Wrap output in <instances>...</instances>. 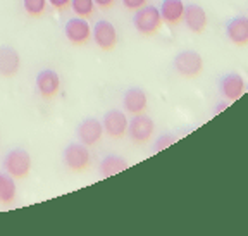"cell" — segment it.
I'll use <instances>...</instances> for the list:
<instances>
[{
	"label": "cell",
	"instance_id": "1",
	"mask_svg": "<svg viewBox=\"0 0 248 236\" xmlns=\"http://www.w3.org/2000/svg\"><path fill=\"white\" fill-rule=\"evenodd\" d=\"M133 26H135V30L138 31L140 35H145V36L157 35L160 26H162V16H160L159 7L147 4L141 9H138V11H135Z\"/></svg>",
	"mask_w": 248,
	"mask_h": 236
},
{
	"label": "cell",
	"instance_id": "2",
	"mask_svg": "<svg viewBox=\"0 0 248 236\" xmlns=\"http://www.w3.org/2000/svg\"><path fill=\"white\" fill-rule=\"evenodd\" d=\"M2 167L14 179H23L31 171V155L24 148H12L5 154Z\"/></svg>",
	"mask_w": 248,
	"mask_h": 236
},
{
	"label": "cell",
	"instance_id": "3",
	"mask_svg": "<svg viewBox=\"0 0 248 236\" xmlns=\"http://www.w3.org/2000/svg\"><path fill=\"white\" fill-rule=\"evenodd\" d=\"M174 71L183 78H197L203 71V59L195 50H183L172 61Z\"/></svg>",
	"mask_w": 248,
	"mask_h": 236
},
{
	"label": "cell",
	"instance_id": "4",
	"mask_svg": "<svg viewBox=\"0 0 248 236\" xmlns=\"http://www.w3.org/2000/svg\"><path fill=\"white\" fill-rule=\"evenodd\" d=\"M35 85H36V92H38V95L43 100H54L59 93H61L62 83L57 71L46 67V69H42L36 74Z\"/></svg>",
	"mask_w": 248,
	"mask_h": 236
},
{
	"label": "cell",
	"instance_id": "5",
	"mask_svg": "<svg viewBox=\"0 0 248 236\" xmlns=\"http://www.w3.org/2000/svg\"><path fill=\"white\" fill-rule=\"evenodd\" d=\"M64 35H66L67 42L73 45H86L92 40V26H90L88 19L74 16L64 24Z\"/></svg>",
	"mask_w": 248,
	"mask_h": 236
},
{
	"label": "cell",
	"instance_id": "6",
	"mask_svg": "<svg viewBox=\"0 0 248 236\" xmlns=\"http://www.w3.org/2000/svg\"><path fill=\"white\" fill-rule=\"evenodd\" d=\"M62 160L66 164L67 169L74 171V173H79V171H85L90 166V150L86 145L79 143H69L64 152H62Z\"/></svg>",
	"mask_w": 248,
	"mask_h": 236
},
{
	"label": "cell",
	"instance_id": "7",
	"mask_svg": "<svg viewBox=\"0 0 248 236\" xmlns=\"http://www.w3.org/2000/svg\"><path fill=\"white\" fill-rule=\"evenodd\" d=\"M92 38L102 50H112L117 45V30L110 21L100 19L92 26Z\"/></svg>",
	"mask_w": 248,
	"mask_h": 236
},
{
	"label": "cell",
	"instance_id": "8",
	"mask_svg": "<svg viewBox=\"0 0 248 236\" xmlns=\"http://www.w3.org/2000/svg\"><path fill=\"white\" fill-rule=\"evenodd\" d=\"M155 131V124L152 117L145 114H136L128 123V135L135 143H147Z\"/></svg>",
	"mask_w": 248,
	"mask_h": 236
},
{
	"label": "cell",
	"instance_id": "9",
	"mask_svg": "<svg viewBox=\"0 0 248 236\" xmlns=\"http://www.w3.org/2000/svg\"><path fill=\"white\" fill-rule=\"evenodd\" d=\"M76 135L83 145L93 147V145H97L102 140L104 126H102L100 121L95 119V117H86V119H83L81 123L78 124Z\"/></svg>",
	"mask_w": 248,
	"mask_h": 236
},
{
	"label": "cell",
	"instance_id": "10",
	"mask_svg": "<svg viewBox=\"0 0 248 236\" xmlns=\"http://www.w3.org/2000/svg\"><path fill=\"white\" fill-rule=\"evenodd\" d=\"M226 38L236 47L248 45V16H234L226 23Z\"/></svg>",
	"mask_w": 248,
	"mask_h": 236
},
{
	"label": "cell",
	"instance_id": "11",
	"mask_svg": "<svg viewBox=\"0 0 248 236\" xmlns=\"http://www.w3.org/2000/svg\"><path fill=\"white\" fill-rule=\"evenodd\" d=\"M183 23L191 33H203L209 24V17H207V12L205 9L202 7L198 4H190V5H185V14H183Z\"/></svg>",
	"mask_w": 248,
	"mask_h": 236
},
{
	"label": "cell",
	"instance_id": "12",
	"mask_svg": "<svg viewBox=\"0 0 248 236\" xmlns=\"http://www.w3.org/2000/svg\"><path fill=\"white\" fill-rule=\"evenodd\" d=\"M245 79L241 74L238 73H228L221 78L219 81V92L224 98H228L229 102H234L245 93Z\"/></svg>",
	"mask_w": 248,
	"mask_h": 236
},
{
	"label": "cell",
	"instance_id": "13",
	"mask_svg": "<svg viewBox=\"0 0 248 236\" xmlns=\"http://www.w3.org/2000/svg\"><path fill=\"white\" fill-rule=\"evenodd\" d=\"M102 126L110 138H123L128 131V117L124 112L114 109V110L105 112L104 119H102Z\"/></svg>",
	"mask_w": 248,
	"mask_h": 236
},
{
	"label": "cell",
	"instance_id": "14",
	"mask_svg": "<svg viewBox=\"0 0 248 236\" xmlns=\"http://www.w3.org/2000/svg\"><path fill=\"white\" fill-rule=\"evenodd\" d=\"M123 105H124V110L128 114H133V116L143 114L148 105L147 93L141 88H138V86H131V88H128L124 92Z\"/></svg>",
	"mask_w": 248,
	"mask_h": 236
},
{
	"label": "cell",
	"instance_id": "15",
	"mask_svg": "<svg viewBox=\"0 0 248 236\" xmlns=\"http://www.w3.org/2000/svg\"><path fill=\"white\" fill-rule=\"evenodd\" d=\"M21 67V57L16 48L9 45L0 47V76L11 78Z\"/></svg>",
	"mask_w": 248,
	"mask_h": 236
},
{
	"label": "cell",
	"instance_id": "16",
	"mask_svg": "<svg viewBox=\"0 0 248 236\" xmlns=\"http://www.w3.org/2000/svg\"><path fill=\"white\" fill-rule=\"evenodd\" d=\"M162 23L167 26H178L183 23V14H185V2L183 0H162L159 7Z\"/></svg>",
	"mask_w": 248,
	"mask_h": 236
},
{
	"label": "cell",
	"instance_id": "17",
	"mask_svg": "<svg viewBox=\"0 0 248 236\" xmlns=\"http://www.w3.org/2000/svg\"><path fill=\"white\" fill-rule=\"evenodd\" d=\"M128 167H129V164L126 162L123 157L110 154L100 160V174L104 176V178H110V176L119 174V173L126 171Z\"/></svg>",
	"mask_w": 248,
	"mask_h": 236
},
{
	"label": "cell",
	"instance_id": "18",
	"mask_svg": "<svg viewBox=\"0 0 248 236\" xmlns=\"http://www.w3.org/2000/svg\"><path fill=\"white\" fill-rule=\"evenodd\" d=\"M16 193H17V186L14 178L9 173H0V202L9 205L14 202Z\"/></svg>",
	"mask_w": 248,
	"mask_h": 236
},
{
	"label": "cell",
	"instance_id": "19",
	"mask_svg": "<svg viewBox=\"0 0 248 236\" xmlns=\"http://www.w3.org/2000/svg\"><path fill=\"white\" fill-rule=\"evenodd\" d=\"M71 9H73L74 16H79V17H85V19H88V17H92L93 14H95V2L93 0H71Z\"/></svg>",
	"mask_w": 248,
	"mask_h": 236
},
{
	"label": "cell",
	"instance_id": "20",
	"mask_svg": "<svg viewBox=\"0 0 248 236\" xmlns=\"http://www.w3.org/2000/svg\"><path fill=\"white\" fill-rule=\"evenodd\" d=\"M46 0H23V9L30 17H42L46 11Z\"/></svg>",
	"mask_w": 248,
	"mask_h": 236
},
{
	"label": "cell",
	"instance_id": "21",
	"mask_svg": "<svg viewBox=\"0 0 248 236\" xmlns=\"http://www.w3.org/2000/svg\"><path fill=\"white\" fill-rule=\"evenodd\" d=\"M176 143V136L174 135H162L157 142H155V152H160L164 148H167L169 145Z\"/></svg>",
	"mask_w": 248,
	"mask_h": 236
},
{
	"label": "cell",
	"instance_id": "22",
	"mask_svg": "<svg viewBox=\"0 0 248 236\" xmlns=\"http://www.w3.org/2000/svg\"><path fill=\"white\" fill-rule=\"evenodd\" d=\"M121 2H123L124 9H128V11H133V12L148 4V0H121Z\"/></svg>",
	"mask_w": 248,
	"mask_h": 236
},
{
	"label": "cell",
	"instance_id": "23",
	"mask_svg": "<svg viewBox=\"0 0 248 236\" xmlns=\"http://www.w3.org/2000/svg\"><path fill=\"white\" fill-rule=\"evenodd\" d=\"M48 4L52 5V9H55V11H64V9H67L71 5V0H46Z\"/></svg>",
	"mask_w": 248,
	"mask_h": 236
},
{
	"label": "cell",
	"instance_id": "24",
	"mask_svg": "<svg viewBox=\"0 0 248 236\" xmlns=\"http://www.w3.org/2000/svg\"><path fill=\"white\" fill-rule=\"evenodd\" d=\"M93 2H95V5H97V7H100V9H108V7H112L116 0H93Z\"/></svg>",
	"mask_w": 248,
	"mask_h": 236
},
{
	"label": "cell",
	"instance_id": "25",
	"mask_svg": "<svg viewBox=\"0 0 248 236\" xmlns=\"http://www.w3.org/2000/svg\"><path fill=\"white\" fill-rule=\"evenodd\" d=\"M226 107H228V104H219V105L216 107V114H219L221 110H224Z\"/></svg>",
	"mask_w": 248,
	"mask_h": 236
}]
</instances>
